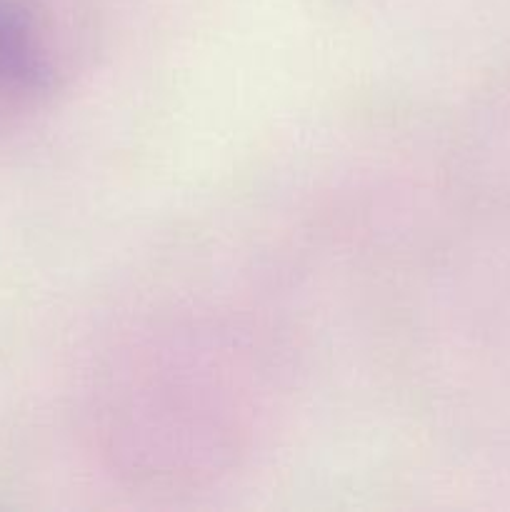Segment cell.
<instances>
[{
  "instance_id": "6da1fadb",
  "label": "cell",
  "mask_w": 510,
  "mask_h": 512,
  "mask_svg": "<svg viewBox=\"0 0 510 512\" xmlns=\"http://www.w3.org/2000/svg\"><path fill=\"white\" fill-rule=\"evenodd\" d=\"M55 45L28 0H0V118L28 113L53 90Z\"/></svg>"
}]
</instances>
